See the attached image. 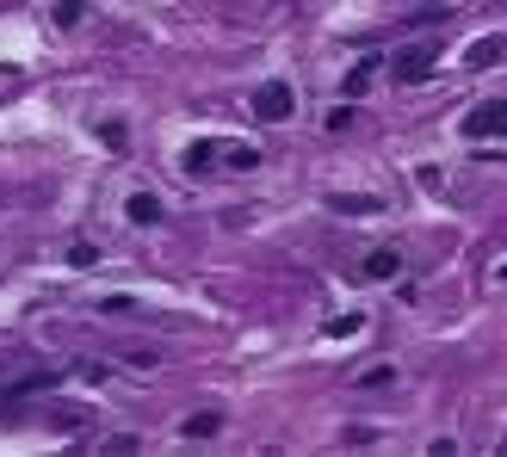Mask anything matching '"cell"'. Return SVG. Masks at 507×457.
Masks as SVG:
<instances>
[{"label": "cell", "mask_w": 507, "mask_h": 457, "mask_svg": "<svg viewBox=\"0 0 507 457\" xmlns=\"http://www.w3.org/2000/svg\"><path fill=\"white\" fill-rule=\"evenodd\" d=\"M458 130H464L471 142H483V136H507V100H483V106H471Z\"/></svg>", "instance_id": "1"}, {"label": "cell", "mask_w": 507, "mask_h": 457, "mask_svg": "<svg viewBox=\"0 0 507 457\" xmlns=\"http://www.w3.org/2000/svg\"><path fill=\"white\" fill-rule=\"evenodd\" d=\"M433 62H439V50L433 44H414V50H402L390 68H396V81H408V87H421L427 75H433Z\"/></svg>", "instance_id": "2"}, {"label": "cell", "mask_w": 507, "mask_h": 457, "mask_svg": "<svg viewBox=\"0 0 507 457\" xmlns=\"http://www.w3.org/2000/svg\"><path fill=\"white\" fill-rule=\"evenodd\" d=\"M291 106H297V100H291V87H285V81H266V87H260V100H254L260 124H285Z\"/></svg>", "instance_id": "3"}, {"label": "cell", "mask_w": 507, "mask_h": 457, "mask_svg": "<svg viewBox=\"0 0 507 457\" xmlns=\"http://www.w3.org/2000/svg\"><path fill=\"white\" fill-rule=\"evenodd\" d=\"M383 278H402V247H372V253H366L359 285H383Z\"/></svg>", "instance_id": "4"}, {"label": "cell", "mask_w": 507, "mask_h": 457, "mask_svg": "<svg viewBox=\"0 0 507 457\" xmlns=\"http://www.w3.org/2000/svg\"><path fill=\"white\" fill-rule=\"evenodd\" d=\"M217 433H223V414H217V408H198V414L180 421V439H192V445H211Z\"/></svg>", "instance_id": "5"}, {"label": "cell", "mask_w": 507, "mask_h": 457, "mask_svg": "<svg viewBox=\"0 0 507 457\" xmlns=\"http://www.w3.org/2000/svg\"><path fill=\"white\" fill-rule=\"evenodd\" d=\"M378 68H383V56H378V50H366V62H353V68L341 75V100H359V93L372 87V75H378Z\"/></svg>", "instance_id": "6"}, {"label": "cell", "mask_w": 507, "mask_h": 457, "mask_svg": "<svg viewBox=\"0 0 507 457\" xmlns=\"http://www.w3.org/2000/svg\"><path fill=\"white\" fill-rule=\"evenodd\" d=\"M502 56H507V37H477V44L464 50V68H471V75H483V68H495Z\"/></svg>", "instance_id": "7"}, {"label": "cell", "mask_w": 507, "mask_h": 457, "mask_svg": "<svg viewBox=\"0 0 507 457\" xmlns=\"http://www.w3.org/2000/svg\"><path fill=\"white\" fill-rule=\"evenodd\" d=\"M328 211H341V217H378L383 198H372V192H334V198H328Z\"/></svg>", "instance_id": "8"}, {"label": "cell", "mask_w": 507, "mask_h": 457, "mask_svg": "<svg viewBox=\"0 0 507 457\" xmlns=\"http://www.w3.org/2000/svg\"><path fill=\"white\" fill-rule=\"evenodd\" d=\"M125 217H130V223H136V228H155V223H161V217H167V204H161L155 192H136V198H130V204H125Z\"/></svg>", "instance_id": "9"}, {"label": "cell", "mask_w": 507, "mask_h": 457, "mask_svg": "<svg viewBox=\"0 0 507 457\" xmlns=\"http://www.w3.org/2000/svg\"><path fill=\"white\" fill-rule=\"evenodd\" d=\"M211 161H223V142H217V136H198V142L186 148V173H205Z\"/></svg>", "instance_id": "10"}, {"label": "cell", "mask_w": 507, "mask_h": 457, "mask_svg": "<svg viewBox=\"0 0 507 457\" xmlns=\"http://www.w3.org/2000/svg\"><path fill=\"white\" fill-rule=\"evenodd\" d=\"M93 130H100V148H112V155H125L130 148V124L125 117H100Z\"/></svg>", "instance_id": "11"}, {"label": "cell", "mask_w": 507, "mask_h": 457, "mask_svg": "<svg viewBox=\"0 0 507 457\" xmlns=\"http://www.w3.org/2000/svg\"><path fill=\"white\" fill-rule=\"evenodd\" d=\"M56 383H62L56 371H37V377H19V383H12V402H31V396H50Z\"/></svg>", "instance_id": "12"}, {"label": "cell", "mask_w": 507, "mask_h": 457, "mask_svg": "<svg viewBox=\"0 0 507 457\" xmlns=\"http://www.w3.org/2000/svg\"><path fill=\"white\" fill-rule=\"evenodd\" d=\"M396 377H402V371H396V365H390V358H383V365H366V371H359V377H353V383H359V389H390V383H396Z\"/></svg>", "instance_id": "13"}, {"label": "cell", "mask_w": 507, "mask_h": 457, "mask_svg": "<svg viewBox=\"0 0 507 457\" xmlns=\"http://www.w3.org/2000/svg\"><path fill=\"white\" fill-rule=\"evenodd\" d=\"M87 19H93L87 0H56V25H62V31H68V25H87Z\"/></svg>", "instance_id": "14"}, {"label": "cell", "mask_w": 507, "mask_h": 457, "mask_svg": "<svg viewBox=\"0 0 507 457\" xmlns=\"http://www.w3.org/2000/svg\"><path fill=\"white\" fill-rule=\"evenodd\" d=\"M366 328V316H334L328 322V341H347V334H359Z\"/></svg>", "instance_id": "15"}, {"label": "cell", "mask_w": 507, "mask_h": 457, "mask_svg": "<svg viewBox=\"0 0 507 457\" xmlns=\"http://www.w3.org/2000/svg\"><path fill=\"white\" fill-rule=\"evenodd\" d=\"M223 161H229V167H242V173H254V167H260V155H254V148H242V142H236V148H223Z\"/></svg>", "instance_id": "16"}, {"label": "cell", "mask_w": 507, "mask_h": 457, "mask_svg": "<svg viewBox=\"0 0 507 457\" xmlns=\"http://www.w3.org/2000/svg\"><path fill=\"white\" fill-rule=\"evenodd\" d=\"M130 309H136L130 297H100V316H130Z\"/></svg>", "instance_id": "17"}, {"label": "cell", "mask_w": 507, "mask_h": 457, "mask_svg": "<svg viewBox=\"0 0 507 457\" xmlns=\"http://www.w3.org/2000/svg\"><path fill=\"white\" fill-rule=\"evenodd\" d=\"M81 377H87V383H106V377H112V365H100V358H87V365H81Z\"/></svg>", "instance_id": "18"}, {"label": "cell", "mask_w": 507, "mask_h": 457, "mask_svg": "<svg viewBox=\"0 0 507 457\" xmlns=\"http://www.w3.org/2000/svg\"><path fill=\"white\" fill-rule=\"evenodd\" d=\"M341 445H378V433H372V427H347V439H341Z\"/></svg>", "instance_id": "19"}, {"label": "cell", "mask_w": 507, "mask_h": 457, "mask_svg": "<svg viewBox=\"0 0 507 457\" xmlns=\"http://www.w3.org/2000/svg\"><path fill=\"white\" fill-rule=\"evenodd\" d=\"M495 278H502V285H507V266H502V272H495Z\"/></svg>", "instance_id": "20"}]
</instances>
